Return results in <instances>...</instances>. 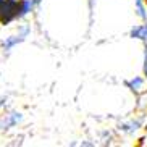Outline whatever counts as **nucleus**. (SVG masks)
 <instances>
[{"instance_id":"3","label":"nucleus","mask_w":147,"mask_h":147,"mask_svg":"<svg viewBox=\"0 0 147 147\" xmlns=\"http://www.w3.org/2000/svg\"><path fill=\"white\" fill-rule=\"evenodd\" d=\"M144 120H146V117H144V115H141V117L131 118V120H128V121H123V123H120V125H118V131H120V133H123V134L131 136V134L138 133V131L142 128Z\"/></svg>"},{"instance_id":"1","label":"nucleus","mask_w":147,"mask_h":147,"mask_svg":"<svg viewBox=\"0 0 147 147\" xmlns=\"http://www.w3.org/2000/svg\"><path fill=\"white\" fill-rule=\"evenodd\" d=\"M29 34H31V26L29 24H23V26H20V29H18L16 34L8 36V37H5V39L0 42V49H2L3 52H7V53L11 52L18 44L24 42V39H26Z\"/></svg>"},{"instance_id":"10","label":"nucleus","mask_w":147,"mask_h":147,"mask_svg":"<svg viewBox=\"0 0 147 147\" xmlns=\"http://www.w3.org/2000/svg\"><path fill=\"white\" fill-rule=\"evenodd\" d=\"M7 97H5V95H0V108L2 107H5V105H7Z\"/></svg>"},{"instance_id":"12","label":"nucleus","mask_w":147,"mask_h":147,"mask_svg":"<svg viewBox=\"0 0 147 147\" xmlns=\"http://www.w3.org/2000/svg\"><path fill=\"white\" fill-rule=\"evenodd\" d=\"M3 2H5V0H0V10H2V5H3Z\"/></svg>"},{"instance_id":"5","label":"nucleus","mask_w":147,"mask_h":147,"mask_svg":"<svg viewBox=\"0 0 147 147\" xmlns=\"http://www.w3.org/2000/svg\"><path fill=\"white\" fill-rule=\"evenodd\" d=\"M125 84L134 94H142L146 91V78H141V76H134L133 79H128Z\"/></svg>"},{"instance_id":"7","label":"nucleus","mask_w":147,"mask_h":147,"mask_svg":"<svg viewBox=\"0 0 147 147\" xmlns=\"http://www.w3.org/2000/svg\"><path fill=\"white\" fill-rule=\"evenodd\" d=\"M129 37L141 40L142 44H147V21H144V24H138V26L131 28Z\"/></svg>"},{"instance_id":"13","label":"nucleus","mask_w":147,"mask_h":147,"mask_svg":"<svg viewBox=\"0 0 147 147\" xmlns=\"http://www.w3.org/2000/svg\"><path fill=\"white\" fill-rule=\"evenodd\" d=\"M146 3H147V0H146Z\"/></svg>"},{"instance_id":"4","label":"nucleus","mask_w":147,"mask_h":147,"mask_svg":"<svg viewBox=\"0 0 147 147\" xmlns=\"http://www.w3.org/2000/svg\"><path fill=\"white\" fill-rule=\"evenodd\" d=\"M23 120V113L21 112H10L5 117L0 118V131H8L13 126H16L20 121Z\"/></svg>"},{"instance_id":"9","label":"nucleus","mask_w":147,"mask_h":147,"mask_svg":"<svg viewBox=\"0 0 147 147\" xmlns=\"http://www.w3.org/2000/svg\"><path fill=\"white\" fill-rule=\"evenodd\" d=\"M142 71L147 79V44H144V61H142Z\"/></svg>"},{"instance_id":"11","label":"nucleus","mask_w":147,"mask_h":147,"mask_svg":"<svg viewBox=\"0 0 147 147\" xmlns=\"http://www.w3.org/2000/svg\"><path fill=\"white\" fill-rule=\"evenodd\" d=\"M81 146H86V147H89V146H94V142H86V141H84V142H81Z\"/></svg>"},{"instance_id":"2","label":"nucleus","mask_w":147,"mask_h":147,"mask_svg":"<svg viewBox=\"0 0 147 147\" xmlns=\"http://www.w3.org/2000/svg\"><path fill=\"white\" fill-rule=\"evenodd\" d=\"M18 5L20 0H5L0 10V23L2 24H8L13 20H16V13H18Z\"/></svg>"},{"instance_id":"8","label":"nucleus","mask_w":147,"mask_h":147,"mask_svg":"<svg viewBox=\"0 0 147 147\" xmlns=\"http://www.w3.org/2000/svg\"><path fill=\"white\" fill-rule=\"evenodd\" d=\"M134 10L142 21H147V5L146 0H134Z\"/></svg>"},{"instance_id":"6","label":"nucleus","mask_w":147,"mask_h":147,"mask_svg":"<svg viewBox=\"0 0 147 147\" xmlns=\"http://www.w3.org/2000/svg\"><path fill=\"white\" fill-rule=\"evenodd\" d=\"M37 8L34 3V0H20V5H18V13H16V20H23L26 18L31 11H34Z\"/></svg>"}]
</instances>
